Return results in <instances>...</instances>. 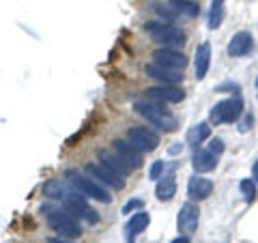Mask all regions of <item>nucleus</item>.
<instances>
[{
    "instance_id": "nucleus-28",
    "label": "nucleus",
    "mask_w": 258,
    "mask_h": 243,
    "mask_svg": "<svg viewBox=\"0 0 258 243\" xmlns=\"http://www.w3.org/2000/svg\"><path fill=\"white\" fill-rule=\"evenodd\" d=\"M140 207H144V202L140 198H132V200H127L125 202V207H123V213L129 215V213H134V211H138Z\"/></svg>"
},
{
    "instance_id": "nucleus-26",
    "label": "nucleus",
    "mask_w": 258,
    "mask_h": 243,
    "mask_svg": "<svg viewBox=\"0 0 258 243\" xmlns=\"http://www.w3.org/2000/svg\"><path fill=\"white\" fill-rule=\"evenodd\" d=\"M43 192L47 194V196H52V198H62L67 190H62V185H60L58 181H50V183L45 185V190H43Z\"/></svg>"
},
{
    "instance_id": "nucleus-17",
    "label": "nucleus",
    "mask_w": 258,
    "mask_h": 243,
    "mask_svg": "<svg viewBox=\"0 0 258 243\" xmlns=\"http://www.w3.org/2000/svg\"><path fill=\"white\" fill-rule=\"evenodd\" d=\"M217 159L220 157L209 149H196L191 155V166L196 172H211V170H215V166H217Z\"/></svg>"
},
{
    "instance_id": "nucleus-33",
    "label": "nucleus",
    "mask_w": 258,
    "mask_h": 243,
    "mask_svg": "<svg viewBox=\"0 0 258 243\" xmlns=\"http://www.w3.org/2000/svg\"><path fill=\"white\" fill-rule=\"evenodd\" d=\"M47 243H69V241H60L58 237H50V239H47Z\"/></svg>"
},
{
    "instance_id": "nucleus-25",
    "label": "nucleus",
    "mask_w": 258,
    "mask_h": 243,
    "mask_svg": "<svg viewBox=\"0 0 258 243\" xmlns=\"http://www.w3.org/2000/svg\"><path fill=\"white\" fill-rule=\"evenodd\" d=\"M153 9H155V13L159 15V18H166V20H176V18H181L179 13H176L170 5L164 7V5H153Z\"/></svg>"
},
{
    "instance_id": "nucleus-20",
    "label": "nucleus",
    "mask_w": 258,
    "mask_h": 243,
    "mask_svg": "<svg viewBox=\"0 0 258 243\" xmlns=\"http://www.w3.org/2000/svg\"><path fill=\"white\" fill-rule=\"evenodd\" d=\"M174 194H176V179H174V174H166L164 179H159L157 183V188H155V196L159 200H172L174 198Z\"/></svg>"
},
{
    "instance_id": "nucleus-7",
    "label": "nucleus",
    "mask_w": 258,
    "mask_h": 243,
    "mask_svg": "<svg viewBox=\"0 0 258 243\" xmlns=\"http://www.w3.org/2000/svg\"><path fill=\"white\" fill-rule=\"evenodd\" d=\"M127 140L134 144L138 151L142 153H151L159 147V136L153 132V129L144 127V125H138V127H132L127 132Z\"/></svg>"
},
{
    "instance_id": "nucleus-19",
    "label": "nucleus",
    "mask_w": 258,
    "mask_h": 243,
    "mask_svg": "<svg viewBox=\"0 0 258 243\" xmlns=\"http://www.w3.org/2000/svg\"><path fill=\"white\" fill-rule=\"evenodd\" d=\"M149 222H151V215L147 211H140V213H136L134 217H129V222L125 226V239H127V243H134L140 232L147 230Z\"/></svg>"
},
{
    "instance_id": "nucleus-30",
    "label": "nucleus",
    "mask_w": 258,
    "mask_h": 243,
    "mask_svg": "<svg viewBox=\"0 0 258 243\" xmlns=\"http://www.w3.org/2000/svg\"><path fill=\"white\" fill-rule=\"evenodd\" d=\"M170 243H191V241H189V234H181V237H176V239L170 241Z\"/></svg>"
},
{
    "instance_id": "nucleus-3",
    "label": "nucleus",
    "mask_w": 258,
    "mask_h": 243,
    "mask_svg": "<svg viewBox=\"0 0 258 243\" xmlns=\"http://www.w3.org/2000/svg\"><path fill=\"white\" fill-rule=\"evenodd\" d=\"M64 179L69 181V185L76 192L84 194V196L93 198L97 202H110L112 200L110 192L106 190V185H101L99 181H95L93 176L82 174V172H78V170H67V172H64Z\"/></svg>"
},
{
    "instance_id": "nucleus-18",
    "label": "nucleus",
    "mask_w": 258,
    "mask_h": 243,
    "mask_svg": "<svg viewBox=\"0 0 258 243\" xmlns=\"http://www.w3.org/2000/svg\"><path fill=\"white\" fill-rule=\"evenodd\" d=\"M194 67H196V80H205L211 67V45L207 41L196 47V56H194Z\"/></svg>"
},
{
    "instance_id": "nucleus-5",
    "label": "nucleus",
    "mask_w": 258,
    "mask_h": 243,
    "mask_svg": "<svg viewBox=\"0 0 258 243\" xmlns=\"http://www.w3.org/2000/svg\"><path fill=\"white\" fill-rule=\"evenodd\" d=\"M62 209H64V211H69L74 217H78V220H84V222L93 224V226L99 222V213H97L93 207H88V202L84 200V194H80L76 190H67V192H64Z\"/></svg>"
},
{
    "instance_id": "nucleus-32",
    "label": "nucleus",
    "mask_w": 258,
    "mask_h": 243,
    "mask_svg": "<svg viewBox=\"0 0 258 243\" xmlns=\"http://www.w3.org/2000/svg\"><path fill=\"white\" fill-rule=\"evenodd\" d=\"M183 147H181V144H174V147H170V155H174V153H179Z\"/></svg>"
},
{
    "instance_id": "nucleus-12",
    "label": "nucleus",
    "mask_w": 258,
    "mask_h": 243,
    "mask_svg": "<svg viewBox=\"0 0 258 243\" xmlns=\"http://www.w3.org/2000/svg\"><path fill=\"white\" fill-rule=\"evenodd\" d=\"M153 63L183 71L185 67H187V56H185L183 52H179V50H174V47H159V50L153 52Z\"/></svg>"
},
{
    "instance_id": "nucleus-14",
    "label": "nucleus",
    "mask_w": 258,
    "mask_h": 243,
    "mask_svg": "<svg viewBox=\"0 0 258 243\" xmlns=\"http://www.w3.org/2000/svg\"><path fill=\"white\" fill-rule=\"evenodd\" d=\"M97 159H99V164L106 166L110 172L123 176V179H127V176L132 174V168H129L125 161L116 155V153H112V151H108V149H99V151H97Z\"/></svg>"
},
{
    "instance_id": "nucleus-24",
    "label": "nucleus",
    "mask_w": 258,
    "mask_h": 243,
    "mask_svg": "<svg viewBox=\"0 0 258 243\" xmlns=\"http://www.w3.org/2000/svg\"><path fill=\"white\" fill-rule=\"evenodd\" d=\"M241 196H243L245 202H254L256 200V181L254 179H243L239 183Z\"/></svg>"
},
{
    "instance_id": "nucleus-4",
    "label": "nucleus",
    "mask_w": 258,
    "mask_h": 243,
    "mask_svg": "<svg viewBox=\"0 0 258 243\" xmlns=\"http://www.w3.org/2000/svg\"><path fill=\"white\" fill-rule=\"evenodd\" d=\"M144 32L151 35L153 41L161 43L164 47H179L185 43V32L176 28L174 24L164 22V20H151L144 24Z\"/></svg>"
},
{
    "instance_id": "nucleus-11",
    "label": "nucleus",
    "mask_w": 258,
    "mask_h": 243,
    "mask_svg": "<svg viewBox=\"0 0 258 243\" xmlns=\"http://www.w3.org/2000/svg\"><path fill=\"white\" fill-rule=\"evenodd\" d=\"M198 220H200V209L194 202H185L179 211V217H176V228H179L183 234H191L198 228Z\"/></svg>"
},
{
    "instance_id": "nucleus-22",
    "label": "nucleus",
    "mask_w": 258,
    "mask_h": 243,
    "mask_svg": "<svg viewBox=\"0 0 258 243\" xmlns=\"http://www.w3.org/2000/svg\"><path fill=\"white\" fill-rule=\"evenodd\" d=\"M207 138H211V127H209V123H200V125H196V127L189 129L187 142L191 144V147H198V144L205 142Z\"/></svg>"
},
{
    "instance_id": "nucleus-27",
    "label": "nucleus",
    "mask_w": 258,
    "mask_h": 243,
    "mask_svg": "<svg viewBox=\"0 0 258 243\" xmlns=\"http://www.w3.org/2000/svg\"><path fill=\"white\" fill-rule=\"evenodd\" d=\"M164 170H166V164H164L161 159H157V161H153V166H151V170H149V176H151L153 181H157V179H161Z\"/></svg>"
},
{
    "instance_id": "nucleus-10",
    "label": "nucleus",
    "mask_w": 258,
    "mask_h": 243,
    "mask_svg": "<svg viewBox=\"0 0 258 243\" xmlns=\"http://www.w3.org/2000/svg\"><path fill=\"white\" fill-rule=\"evenodd\" d=\"M153 101H161V103H179L185 99V91L174 84H159V86H151L144 93Z\"/></svg>"
},
{
    "instance_id": "nucleus-29",
    "label": "nucleus",
    "mask_w": 258,
    "mask_h": 243,
    "mask_svg": "<svg viewBox=\"0 0 258 243\" xmlns=\"http://www.w3.org/2000/svg\"><path fill=\"white\" fill-rule=\"evenodd\" d=\"M207 149H209V151H211V153H215V155H217V157H220V155H222V153H224V149H226V147H224V142L220 140V138H213V140H211V142H209V147H207Z\"/></svg>"
},
{
    "instance_id": "nucleus-15",
    "label": "nucleus",
    "mask_w": 258,
    "mask_h": 243,
    "mask_svg": "<svg viewBox=\"0 0 258 243\" xmlns=\"http://www.w3.org/2000/svg\"><path fill=\"white\" fill-rule=\"evenodd\" d=\"M252 47H254L252 35H249L247 30H241V32H237V35L230 39L228 54L232 56V58H241V56H247L249 52H252Z\"/></svg>"
},
{
    "instance_id": "nucleus-16",
    "label": "nucleus",
    "mask_w": 258,
    "mask_h": 243,
    "mask_svg": "<svg viewBox=\"0 0 258 243\" xmlns=\"http://www.w3.org/2000/svg\"><path fill=\"white\" fill-rule=\"evenodd\" d=\"M187 194L191 200H207L209 196L213 194V181L211 179H205V176H191L189 183H187Z\"/></svg>"
},
{
    "instance_id": "nucleus-31",
    "label": "nucleus",
    "mask_w": 258,
    "mask_h": 243,
    "mask_svg": "<svg viewBox=\"0 0 258 243\" xmlns=\"http://www.w3.org/2000/svg\"><path fill=\"white\" fill-rule=\"evenodd\" d=\"M252 174H254V181L258 183V161L254 164V168H252Z\"/></svg>"
},
{
    "instance_id": "nucleus-9",
    "label": "nucleus",
    "mask_w": 258,
    "mask_h": 243,
    "mask_svg": "<svg viewBox=\"0 0 258 243\" xmlns=\"http://www.w3.org/2000/svg\"><path fill=\"white\" fill-rule=\"evenodd\" d=\"M112 149H114L116 155L123 159L132 170H136V168H140V166H142V161H144L142 151L136 149L134 144L127 140V138H125V140H123V138H116V140L112 142Z\"/></svg>"
},
{
    "instance_id": "nucleus-1",
    "label": "nucleus",
    "mask_w": 258,
    "mask_h": 243,
    "mask_svg": "<svg viewBox=\"0 0 258 243\" xmlns=\"http://www.w3.org/2000/svg\"><path fill=\"white\" fill-rule=\"evenodd\" d=\"M134 110L138 112L140 116H144L147 120H151L155 127L164 129V132H176V127H179V123H176V118L170 110L164 108V103L161 101H144V99H138L134 103Z\"/></svg>"
},
{
    "instance_id": "nucleus-21",
    "label": "nucleus",
    "mask_w": 258,
    "mask_h": 243,
    "mask_svg": "<svg viewBox=\"0 0 258 243\" xmlns=\"http://www.w3.org/2000/svg\"><path fill=\"white\" fill-rule=\"evenodd\" d=\"M170 7L181 15V18H198L200 15V5L194 3V0H170Z\"/></svg>"
},
{
    "instance_id": "nucleus-23",
    "label": "nucleus",
    "mask_w": 258,
    "mask_h": 243,
    "mask_svg": "<svg viewBox=\"0 0 258 243\" xmlns=\"http://www.w3.org/2000/svg\"><path fill=\"white\" fill-rule=\"evenodd\" d=\"M224 3H226V0H211V9H209V28H211V30L222 26V20H224Z\"/></svg>"
},
{
    "instance_id": "nucleus-13",
    "label": "nucleus",
    "mask_w": 258,
    "mask_h": 243,
    "mask_svg": "<svg viewBox=\"0 0 258 243\" xmlns=\"http://www.w3.org/2000/svg\"><path fill=\"white\" fill-rule=\"evenodd\" d=\"M147 76L157 80L161 84H179L183 82V71L179 69H172V67H166V65H157V63H151L144 67Z\"/></svg>"
},
{
    "instance_id": "nucleus-2",
    "label": "nucleus",
    "mask_w": 258,
    "mask_h": 243,
    "mask_svg": "<svg viewBox=\"0 0 258 243\" xmlns=\"http://www.w3.org/2000/svg\"><path fill=\"white\" fill-rule=\"evenodd\" d=\"M41 211L45 213V220H47V226L58 232L60 237H67V239H78L82 234V228L78 224V217H74L69 211L64 209H50V205H43Z\"/></svg>"
},
{
    "instance_id": "nucleus-8",
    "label": "nucleus",
    "mask_w": 258,
    "mask_h": 243,
    "mask_svg": "<svg viewBox=\"0 0 258 243\" xmlns=\"http://www.w3.org/2000/svg\"><path fill=\"white\" fill-rule=\"evenodd\" d=\"M84 172L88 176H93L95 181H99L101 185H106V188H114V190H123L125 188L123 176L110 172V170L106 166H101V164H93V161H88V164L84 166Z\"/></svg>"
},
{
    "instance_id": "nucleus-6",
    "label": "nucleus",
    "mask_w": 258,
    "mask_h": 243,
    "mask_svg": "<svg viewBox=\"0 0 258 243\" xmlns=\"http://www.w3.org/2000/svg\"><path fill=\"white\" fill-rule=\"evenodd\" d=\"M243 112V101L239 97H228L220 103H215V108L209 114V120L213 125H222V123H235V120L241 116Z\"/></svg>"
}]
</instances>
